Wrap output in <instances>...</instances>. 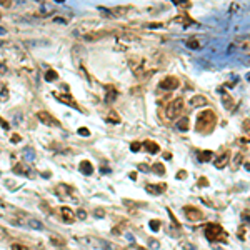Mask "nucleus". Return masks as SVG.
I'll list each match as a JSON object with an SVG mask.
<instances>
[{
    "label": "nucleus",
    "mask_w": 250,
    "mask_h": 250,
    "mask_svg": "<svg viewBox=\"0 0 250 250\" xmlns=\"http://www.w3.org/2000/svg\"><path fill=\"white\" fill-rule=\"evenodd\" d=\"M217 125V115L213 110H203L202 113H198L197 123H195V130L200 134H209L213 130V127Z\"/></svg>",
    "instance_id": "nucleus-1"
},
{
    "label": "nucleus",
    "mask_w": 250,
    "mask_h": 250,
    "mask_svg": "<svg viewBox=\"0 0 250 250\" xmlns=\"http://www.w3.org/2000/svg\"><path fill=\"white\" fill-rule=\"evenodd\" d=\"M203 234H205L207 240L209 242H222V244H227L228 234L223 230V227L220 223L210 222L203 227Z\"/></svg>",
    "instance_id": "nucleus-2"
},
{
    "label": "nucleus",
    "mask_w": 250,
    "mask_h": 250,
    "mask_svg": "<svg viewBox=\"0 0 250 250\" xmlns=\"http://www.w3.org/2000/svg\"><path fill=\"white\" fill-rule=\"evenodd\" d=\"M184 110H185V102L182 97H178V98L172 100V102L165 107V115H167V119H170V120H177L178 117L184 113Z\"/></svg>",
    "instance_id": "nucleus-3"
},
{
    "label": "nucleus",
    "mask_w": 250,
    "mask_h": 250,
    "mask_svg": "<svg viewBox=\"0 0 250 250\" xmlns=\"http://www.w3.org/2000/svg\"><path fill=\"white\" fill-rule=\"evenodd\" d=\"M184 213H185V219L190 220V222H198V220H203V212L195 205H185L184 207Z\"/></svg>",
    "instance_id": "nucleus-4"
},
{
    "label": "nucleus",
    "mask_w": 250,
    "mask_h": 250,
    "mask_svg": "<svg viewBox=\"0 0 250 250\" xmlns=\"http://www.w3.org/2000/svg\"><path fill=\"white\" fill-rule=\"evenodd\" d=\"M37 119L44 125H48V127H62V123L59 122V119H55V117H53L50 112H47V110H38Z\"/></svg>",
    "instance_id": "nucleus-5"
},
{
    "label": "nucleus",
    "mask_w": 250,
    "mask_h": 250,
    "mask_svg": "<svg viewBox=\"0 0 250 250\" xmlns=\"http://www.w3.org/2000/svg\"><path fill=\"white\" fill-rule=\"evenodd\" d=\"M160 87L165 88V90H177L180 87V78L175 77V75H167L162 82H160Z\"/></svg>",
    "instance_id": "nucleus-6"
},
{
    "label": "nucleus",
    "mask_w": 250,
    "mask_h": 250,
    "mask_svg": "<svg viewBox=\"0 0 250 250\" xmlns=\"http://www.w3.org/2000/svg\"><path fill=\"white\" fill-rule=\"evenodd\" d=\"M110 34H113V30H94V32H90V34H85L84 35V40H87V42H97V40L107 37V35H110Z\"/></svg>",
    "instance_id": "nucleus-7"
},
{
    "label": "nucleus",
    "mask_w": 250,
    "mask_h": 250,
    "mask_svg": "<svg viewBox=\"0 0 250 250\" xmlns=\"http://www.w3.org/2000/svg\"><path fill=\"white\" fill-rule=\"evenodd\" d=\"M55 95V98L59 100V102H62V103H65V105H72L73 109H77V110H82L80 107H78V103L73 100V97L70 94H53Z\"/></svg>",
    "instance_id": "nucleus-8"
},
{
    "label": "nucleus",
    "mask_w": 250,
    "mask_h": 250,
    "mask_svg": "<svg viewBox=\"0 0 250 250\" xmlns=\"http://www.w3.org/2000/svg\"><path fill=\"white\" fill-rule=\"evenodd\" d=\"M60 215L65 223H73L75 222V213L73 210H70V207H60Z\"/></svg>",
    "instance_id": "nucleus-9"
},
{
    "label": "nucleus",
    "mask_w": 250,
    "mask_h": 250,
    "mask_svg": "<svg viewBox=\"0 0 250 250\" xmlns=\"http://www.w3.org/2000/svg\"><path fill=\"white\" fill-rule=\"evenodd\" d=\"M145 190L148 192V194H152V195H160V194H163V192L167 190V185L165 184H148L147 187H145Z\"/></svg>",
    "instance_id": "nucleus-10"
},
{
    "label": "nucleus",
    "mask_w": 250,
    "mask_h": 250,
    "mask_svg": "<svg viewBox=\"0 0 250 250\" xmlns=\"http://www.w3.org/2000/svg\"><path fill=\"white\" fill-rule=\"evenodd\" d=\"M13 172H15L17 175H25V177H30L32 169H30V165H27L25 162H19L15 167H13Z\"/></svg>",
    "instance_id": "nucleus-11"
},
{
    "label": "nucleus",
    "mask_w": 250,
    "mask_h": 250,
    "mask_svg": "<svg viewBox=\"0 0 250 250\" xmlns=\"http://www.w3.org/2000/svg\"><path fill=\"white\" fill-rule=\"evenodd\" d=\"M228 162H230V153H228V152H223L220 157H217V160H215L213 163H215L217 169H223V167L227 165Z\"/></svg>",
    "instance_id": "nucleus-12"
},
{
    "label": "nucleus",
    "mask_w": 250,
    "mask_h": 250,
    "mask_svg": "<svg viewBox=\"0 0 250 250\" xmlns=\"http://www.w3.org/2000/svg\"><path fill=\"white\" fill-rule=\"evenodd\" d=\"M142 147H145V150H147L148 153H159L160 152V145L153 140H145L144 144H142Z\"/></svg>",
    "instance_id": "nucleus-13"
},
{
    "label": "nucleus",
    "mask_w": 250,
    "mask_h": 250,
    "mask_svg": "<svg viewBox=\"0 0 250 250\" xmlns=\"http://www.w3.org/2000/svg\"><path fill=\"white\" fill-rule=\"evenodd\" d=\"M203 105H207V98L203 97V95H194V97L190 98V107H192V109L203 107Z\"/></svg>",
    "instance_id": "nucleus-14"
},
{
    "label": "nucleus",
    "mask_w": 250,
    "mask_h": 250,
    "mask_svg": "<svg viewBox=\"0 0 250 250\" xmlns=\"http://www.w3.org/2000/svg\"><path fill=\"white\" fill-rule=\"evenodd\" d=\"M78 169H80V172L84 175H92L94 173V165H92L88 160H82L80 165H78Z\"/></svg>",
    "instance_id": "nucleus-15"
},
{
    "label": "nucleus",
    "mask_w": 250,
    "mask_h": 250,
    "mask_svg": "<svg viewBox=\"0 0 250 250\" xmlns=\"http://www.w3.org/2000/svg\"><path fill=\"white\" fill-rule=\"evenodd\" d=\"M128 10H130V7H113V9L107 10V12H109L112 17H123Z\"/></svg>",
    "instance_id": "nucleus-16"
},
{
    "label": "nucleus",
    "mask_w": 250,
    "mask_h": 250,
    "mask_svg": "<svg viewBox=\"0 0 250 250\" xmlns=\"http://www.w3.org/2000/svg\"><path fill=\"white\" fill-rule=\"evenodd\" d=\"M173 22H178V23H182V27H190V25L194 23V19H190V15H185V13H182L180 17H177V19H173Z\"/></svg>",
    "instance_id": "nucleus-17"
},
{
    "label": "nucleus",
    "mask_w": 250,
    "mask_h": 250,
    "mask_svg": "<svg viewBox=\"0 0 250 250\" xmlns=\"http://www.w3.org/2000/svg\"><path fill=\"white\" fill-rule=\"evenodd\" d=\"M55 192L59 195H70L72 194V187H70V185H65V184H60L59 187H55Z\"/></svg>",
    "instance_id": "nucleus-18"
},
{
    "label": "nucleus",
    "mask_w": 250,
    "mask_h": 250,
    "mask_svg": "<svg viewBox=\"0 0 250 250\" xmlns=\"http://www.w3.org/2000/svg\"><path fill=\"white\" fill-rule=\"evenodd\" d=\"M150 170L157 175H165V165H163V162H155L150 167Z\"/></svg>",
    "instance_id": "nucleus-19"
},
{
    "label": "nucleus",
    "mask_w": 250,
    "mask_h": 250,
    "mask_svg": "<svg viewBox=\"0 0 250 250\" xmlns=\"http://www.w3.org/2000/svg\"><path fill=\"white\" fill-rule=\"evenodd\" d=\"M185 44H187V47H188V48H194V50L202 48V42H200L197 37H190L187 42H185Z\"/></svg>",
    "instance_id": "nucleus-20"
},
{
    "label": "nucleus",
    "mask_w": 250,
    "mask_h": 250,
    "mask_svg": "<svg viewBox=\"0 0 250 250\" xmlns=\"http://www.w3.org/2000/svg\"><path fill=\"white\" fill-rule=\"evenodd\" d=\"M212 159H213V152H210V150L198 152V160H200V162H210Z\"/></svg>",
    "instance_id": "nucleus-21"
},
{
    "label": "nucleus",
    "mask_w": 250,
    "mask_h": 250,
    "mask_svg": "<svg viewBox=\"0 0 250 250\" xmlns=\"http://www.w3.org/2000/svg\"><path fill=\"white\" fill-rule=\"evenodd\" d=\"M107 90H109V92H107L105 102H107V103H110V102H113V100L117 98V90H115V88L112 87V85H110V87H109V85H107Z\"/></svg>",
    "instance_id": "nucleus-22"
},
{
    "label": "nucleus",
    "mask_w": 250,
    "mask_h": 250,
    "mask_svg": "<svg viewBox=\"0 0 250 250\" xmlns=\"http://www.w3.org/2000/svg\"><path fill=\"white\" fill-rule=\"evenodd\" d=\"M222 102H223V107H225L227 110H232V109H234V98H232L228 94H223V95H222Z\"/></svg>",
    "instance_id": "nucleus-23"
},
{
    "label": "nucleus",
    "mask_w": 250,
    "mask_h": 250,
    "mask_svg": "<svg viewBox=\"0 0 250 250\" xmlns=\"http://www.w3.org/2000/svg\"><path fill=\"white\" fill-rule=\"evenodd\" d=\"M50 244L55 245V247H65L67 242H65V238H62V237H55V235H52V237H50Z\"/></svg>",
    "instance_id": "nucleus-24"
},
{
    "label": "nucleus",
    "mask_w": 250,
    "mask_h": 250,
    "mask_svg": "<svg viewBox=\"0 0 250 250\" xmlns=\"http://www.w3.org/2000/svg\"><path fill=\"white\" fill-rule=\"evenodd\" d=\"M28 227H30V228H34V230H44V223H42L40 222V220H37V219H30V220H28Z\"/></svg>",
    "instance_id": "nucleus-25"
},
{
    "label": "nucleus",
    "mask_w": 250,
    "mask_h": 250,
    "mask_svg": "<svg viewBox=\"0 0 250 250\" xmlns=\"http://www.w3.org/2000/svg\"><path fill=\"white\" fill-rule=\"evenodd\" d=\"M177 128H178V130H182V132H187L188 128H190V123H188L187 117H184V119L178 120V122H177Z\"/></svg>",
    "instance_id": "nucleus-26"
},
{
    "label": "nucleus",
    "mask_w": 250,
    "mask_h": 250,
    "mask_svg": "<svg viewBox=\"0 0 250 250\" xmlns=\"http://www.w3.org/2000/svg\"><path fill=\"white\" fill-rule=\"evenodd\" d=\"M57 78H59V73H57V70L48 69L47 73H45V82H55Z\"/></svg>",
    "instance_id": "nucleus-27"
},
{
    "label": "nucleus",
    "mask_w": 250,
    "mask_h": 250,
    "mask_svg": "<svg viewBox=\"0 0 250 250\" xmlns=\"http://www.w3.org/2000/svg\"><path fill=\"white\" fill-rule=\"evenodd\" d=\"M107 122H112V123H120V117L117 115L115 110H110V115L107 119Z\"/></svg>",
    "instance_id": "nucleus-28"
},
{
    "label": "nucleus",
    "mask_w": 250,
    "mask_h": 250,
    "mask_svg": "<svg viewBox=\"0 0 250 250\" xmlns=\"http://www.w3.org/2000/svg\"><path fill=\"white\" fill-rule=\"evenodd\" d=\"M173 5L175 7H178V9H190V7H192V2H178V0H175V2H173Z\"/></svg>",
    "instance_id": "nucleus-29"
},
{
    "label": "nucleus",
    "mask_w": 250,
    "mask_h": 250,
    "mask_svg": "<svg viewBox=\"0 0 250 250\" xmlns=\"http://www.w3.org/2000/svg\"><path fill=\"white\" fill-rule=\"evenodd\" d=\"M77 132H78V135H80V137H90V130H88V128H85V127H80Z\"/></svg>",
    "instance_id": "nucleus-30"
},
{
    "label": "nucleus",
    "mask_w": 250,
    "mask_h": 250,
    "mask_svg": "<svg viewBox=\"0 0 250 250\" xmlns=\"http://www.w3.org/2000/svg\"><path fill=\"white\" fill-rule=\"evenodd\" d=\"M148 225H150V228H152L153 232H157L160 228V220H150Z\"/></svg>",
    "instance_id": "nucleus-31"
},
{
    "label": "nucleus",
    "mask_w": 250,
    "mask_h": 250,
    "mask_svg": "<svg viewBox=\"0 0 250 250\" xmlns=\"http://www.w3.org/2000/svg\"><path fill=\"white\" fill-rule=\"evenodd\" d=\"M130 150H132V152H138V150H142V144H140V142H132V144H130Z\"/></svg>",
    "instance_id": "nucleus-32"
},
{
    "label": "nucleus",
    "mask_w": 250,
    "mask_h": 250,
    "mask_svg": "<svg viewBox=\"0 0 250 250\" xmlns=\"http://www.w3.org/2000/svg\"><path fill=\"white\" fill-rule=\"evenodd\" d=\"M0 97H2V100H7L9 98V88H2V90H0Z\"/></svg>",
    "instance_id": "nucleus-33"
},
{
    "label": "nucleus",
    "mask_w": 250,
    "mask_h": 250,
    "mask_svg": "<svg viewBox=\"0 0 250 250\" xmlns=\"http://www.w3.org/2000/svg\"><path fill=\"white\" fill-rule=\"evenodd\" d=\"M242 157H244V152H240V153H238L237 157H235V160H234V162H235V167H238V165H240V162H242Z\"/></svg>",
    "instance_id": "nucleus-34"
},
{
    "label": "nucleus",
    "mask_w": 250,
    "mask_h": 250,
    "mask_svg": "<svg viewBox=\"0 0 250 250\" xmlns=\"http://www.w3.org/2000/svg\"><path fill=\"white\" fill-rule=\"evenodd\" d=\"M20 140H22V137H20L19 134H15L12 138H10V142H12V144H17V142H20Z\"/></svg>",
    "instance_id": "nucleus-35"
},
{
    "label": "nucleus",
    "mask_w": 250,
    "mask_h": 250,
    "mask_svg": "<svg viewBox=\"0 0 250 250\" xmlns=\"http://www.w3.org/2000/svg\"><path fill=\"white\" fill-rule=\"evenodd\" d=\"M77 217H78V219H85V217H87V212H85L84 209H80V210L77 212Z\"/></svg>",
    "instance_id": "nucleus-36"
},
{
    "label": "nucleus",
    "mask_w": 250,
    "mask_h": 250,
    "mask_svg": "<svg viewBox=\"0 0 250 250\" xmlns=\"http://www.w3.org/2000/svg\"><path fill=\"white\" fill-rule=\"evenodd\" d=\"M197 185H198V187H200V185H209V180H207L205 177H202V178H198Z\"/></svg>",
    "instance_id": "nucleus-37"
},
{
    "label": "nucleus",
    "mask_w": 250,
    "mask_h": 250,
    "mask_svg": "<svg viewBox=\"0 0 250 250\" xmlns=\"http://www.w3.org/2000/svg\"><path fill=\"white\" fill-rule=\"evenodd\" d=\"M12 250H28V248L23 247V245H20V244H15V245H12Z\"/></svg>",
    "instance_id": "nucleus-38"
},
{
    "label": "nucleus",
    "mask_w": 250,
    "mask_h": 250,
    "mask_svg": "<svg viewBox=\"0 0 250 250\" xmlns=\"http://www.w3.org/2000/svg\"><path fill=\"white\" fill-rule=\"evenodd\" d=\"M138 170H144V172H148V170H150V167L147 165V163H140V165H138Z\"/></svg>",
    "instance_id": "nucleus-39"
},
{
    "label": "nucleus",
    "mask_w": 250,
    "mask_h": 250,
    "mask_svg": "<svg viewBox=\"0 0 250 250\" xmlns=\"http://www.w3.org/2000/svg\"><path fill=\"white\" fill-rule=\"evenodd\" d=\"M185 177H187V172H185V170H180V172L177 173V178H180V180H184Z\"/></svg>",
    "instance_id": "nucleus-40"
},
{
    "label": "nucleus",
    "mask_w": 250,
    "mask_h": 250,
    "mask_svg": "<svg viewBox=\"0 0 250 250\" xmlns=\"http://www.w3.org/2000/svg\"><path fill=\"white\" fill-rule=\"evenodd\" d=\"M157 27H163V23L157 22V23H148V25H147V28H157Z\"/></svg>",
    "instance_id": "nucleus-41"
},
{
    "label": "nucleus",
    "mask_w": 250,
    "mask_h": 250,
    "mask_svg": "<svg viewBox=\"0 0 250 250\" xmlns=\"http://www.w3.org/2000/svg\"><path fill=\"white\" fill-rule=\"evenodd\" d=\"M0 125H2V127H3V128H5V130H9V128H10V125H9V123H7V122H5V120H3V119H2V117H0Z\"/></svg>",
    "instance_id": "nucleus-42"
},
{
    "label": "nucleus",
    "mask_w": 250,
    "mask_h": 250,
    "mask_svg": "<svg viewBox=\"0 0 250 250\" xmlns=\"http://www.w3.org/2000/svg\"><path fill=\"white\" fill-rule=\"evenodd\" d=\"M0 73H7V65H5V62H0Z\"/></svg>",
    "instance_id": "nucleus-43"
},
{
    "label": "nucleus",
    "mask_w": 250,
    "mask_h": 250,
    "mask_svg": "<svg viewBox=\"0 0 250 250\" xmlns=\"http://www.w3.org/2000/svg\"><path fill=\"white\" fill-rule=\"evenodd\" d=\"M0 5L2 7H12V2H10V0H5V2H0Z\"/></svg>",
    "instance_id": "nucleus-44"
},
{
    "label": "nucleus",
    "mask_w": 250,
    "mask_h": 250,
    "mask_svg": "<svg viewBox=\"0 0 250 250\" xmlns=\"http://www.w3.org/2000/svg\"><path fill=\"white\" fill-rule=\"evenodd\" d=\"M244 127H245V134L248 135V119H245V120H244Z\"/></svg>",
    "instance_id": "nucleus-45"
},
{
    "label": "nucleus",
    "mask_w": 250,
    "mask_h": 250,
    "mask_svg": "<svg viewBox=\"0 0 250 250\" xmlns=\"http://www.w3.org/2000/svg\"><path fill=\"white\" fill-rule=\"evenodd\" d=\"M242 217H244L245 220H248V209H245V210H244V213H242Z\"/></svg>",
    "instance_id": "nucleus-46"
},
{
    "label": "nucleus",
    "mask_w": 250,
    "mask_h": 250,
    "mask_svg": "<svg viewBox=\"0 0 250 250\" xmlns=\"http://www.w3.org/2000/svg\"><path fill=\"white\" fill-rule=\"evenodd\" d=\"M130 178L132 180H137V172H130Z\"/></svg>",
    "instance_id": "nucleus-47"
},
{
    "label": "nucleus",
    "mask_w": 250,
    "mask_h": 250,
    "mask_svg": "<svg viewBox=\"0 0 250 250\" xmlns=\"http://www.w3.org/2000/svg\"><path fill=\"white\" fill-rule=\"evenodd\" d=\"M150 242H152V247H155V248L159 247V244H157V240H150Z\"/></svg>",
    "instance_id": "nucleus-48"
},
{
    "label": "nucleus",
    "mask_w": 250,
    "mask_h": 250,
    "mask_svg": "<svg viewBox=\"0 0 250 250\" xmlns=\"http://www.w3.org/2000/svg\"><path fill=\"white\" fill-rule=\"evenodd\" d=\"M0 34H5V28H2V27H0Z\"/></svg>",
    "instance_id": "nucleus-49"
},
{
    "label": "nucleus",
    "mask_w": 250,
    "mask_h": 250,
    "mask_svg": "<svg viewBox=\"0 0 250 250\" xmlns=\"http://www.w3.org/2000/svg\"><path fill=\"white\" fill-rule=\"evenodd\" d=\"M2 44H3V42H2V40H0V45H2Z\"/></svg>",
    "instance_id": "nucleus-50"
}]
</instances>
